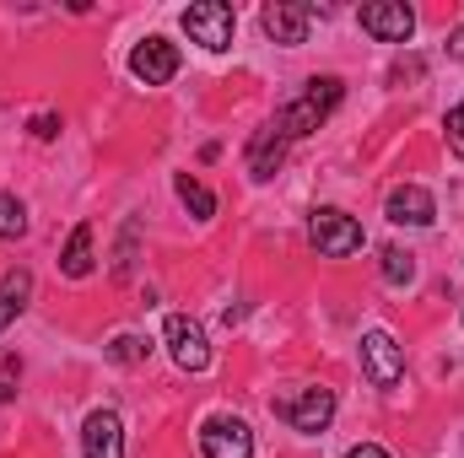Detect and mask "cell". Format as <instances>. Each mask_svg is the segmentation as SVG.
Here are the masks:
<instances>
[{
  "mask_svg": "<svg viewBox=\"0 0 464 458\" xmlns=\"http://www.w3.org/2000/svg\"><path fill=\"white\" fill-rule=\"evenodd\" d=\"M341 98H346V81L341 76H314L281 114H276V124H281V135L286 140H297V135H314L324 119L341 109Z\"/></svg>",
  "mask_w": 464,
  "mask_h": 458,
  "instance_id": "cell-1",
  "label": "cell"
},
{
  "mask_svg": "<svg viewBox=\"0 0 464 458\" xmlns=\"http://www.w3.org/2000/svg\"><path fill=\"white\" fill-rule=\"evenodd\" d=\"M270 410H276L292 432L319 437V432L335 421V394H330V388H297V394H276Z\"/></svg>",
  "mask_w": 464,
  "mask_h": 458,
  "instance_id": "cell-2",
  "label": "cell"
},
{
  "mask_svg": "<svg viewBox=\"0 0 464 458\" xmlns=\"http://www.w3.org/2000/svg\"><path fill=\"white\" fill-rule=\"evenodd\" d=\"M184 33H189V43H200V49L222 54V49H232L237 16H232L227 0H195V5L184 11Z\"/></svg>",
  "mask_w": 464,
  "mask_h": 458,
  "instance_id": "cell-3",
  "label": "cell"
},
{
  "mask_svg": "<svg viewBox=\"0 0 464 458\" xmlns=\"http://www.w3.org/2000/svg\"><path fill=\"white\" fill-rule=\"evenodd\" d=\"M308 243H314L324 259H351V253L362 248V222L346 216V211H335V205H324V211H314V222H308Z\"/></svg>",
  "mask_w": 464,
  "mask_h": 458,
  "instance_id": "cell-4",
  "label": "cell"
},
{
  "mask_svg": "<svg viewBox=\"0 0 464 458\" xmlns=\"http://www.w3.org/2000/svg\"><path fill=\"white\" fill-rule=\"evenodd\" d=\"M162 340H168V356H173L179 372H206L211 367V340H206V329L189 313H168Z\"/></svg>",
  "mask_w": 464,
  "mask_h": 458,
  "instance_id": "cell-5",
  "label": "cell"
},
{
  "mask_svg": "<svg viewBox=\"0 0 464 458\" xmlns=\"http://www.w3.org/2000/svg\"><path fill=\"white\" fill-rule=\"evenodd\" d=\"M362 372L372 388H394L405 377V345L394 340L389 329H367L362 335Z\"/></svg>",
  "mask_w": 464,
  "mask_h": 458,
  "instance_id": "cell-6",
  "label": "cell"
},
{
  "mask_svg": "<svg viewBox=\"0 0 464 458\" xmlns=\"http://www.w3.org/2000/svg\"><path fill=\"white\" fill-rule=\"evenodd\" d=\"M356 22H362V33H372L378 43H405V38L416 33V11H411L405 0H367V5L356 11Z\"/></svg>",
  "mask_w": 464,
  "mask_h": 458,
  "instance_id": "cell-7",
  "label": "cell"
},
{
  "mask_svg": "<svg viewBox=\"0 0 464 458\" xmlns=\"http://www.w3.org/2000/svg\"><path fill=\"white\" fill-rule=\"evenodd\" d=\"M200 453L206 458H254V432L237 415H211L200 426Z\"/></svg>",
  "mask_w": 464,
  "mask_h": 458,
  "instance_id": "cell-8",
  "label": "cell"
},
{
  "mask_svg": "<svg viewBox=\"0 0 464 458\" xmlns=\"http://www.w3.org/2000/svg\"><path fill=\"white\" fill-rule=\"evenodd\" d=\"M130 76L146 81V87H168V81L179 76V43H168V38L135 43V49H130Z\"/></svg>",
  "mask_w": 464,
  "mask_h": 458,
  "instance_id": "cell-9",
  "label": "cell"
},
{
  "mask_svg": "<svg viewBox=\"0 0 464 458\" xmlns=\"http://www.w3.org/2000/svg\"><path fill=\"white\" fill-rule=\"evenodd\" d=\"M259 22H265V33H270L281 49H297V43H308V22H314V11L297 5V0H270V5L259 11Z\"/></svg>",
  "mask_w": 464,
  "mask_h": 458,
  "instance_id": "cell-10",
  "label": "cell"
},
{
  "mask_svg": "<svg viewBox=\"0 0 464 458\" xmlns=\"http://www.w3.org/2000/svg\"><path fill=\"white\" fill-rule=\"evenodd\" d=\"M383 216H389L394 227H432V222H438V200H432L421 184H400V189H389Z\"/></svg>",
  "mask_w": 464,
  "mask_h": 458,
  "instance_id": "cell-11",
  "label": "cell"
},
{
  "mask_svg": "<svg viewBox=\"0 0 464 458\" xmlns=\"http://www.w3.org/2000/svg\"><path fill=\"white\" fill-rule=\"evenodd\" d=\"M248 178H276L281 173V162H286V135H281V124H259L254 135H248Z\"/></svg>",
  "mask_w": 464,
  "mask_h": 458,
  "instance_id": "cell-12",
  "label": "cell"
},
{
  "mask_svg": "<svg viewBox=\"0 0 464 458\" xmlns=\"http://www.w3.org/2000/svg\"><path fill=\"white\" fill-rule=\"evenodd\" d=\"M82 453L87 458H124V421L114 410H92L82 421Z\"/></svg>",
  "mask_w": 464,
  "mask_h": 458,
  "instance_id": "cell-13",
  "label": "cell"
},
{
  "mask_svg": "<svg viewBox=\"0 0 464 458\" xmlns=\"http://www.w3.org/2000/svg\"><path fill=\"white\" fill-rule=\"evenodd\" d=\"M27 297H33V275H27L22 264H16V270H5V275H0V335H5V329H11V319L27 308Z\"/></svg>",
  "mask_w": 464,
  "mask_h": 458,
  "instance_id": "cell-14",
  "label": "cell"
},
{
  "mask_svg": "<svg viewBox=\"0 0 464 458\" xmlns=\"http://www.w3.org/2000/svg\"><path fill=\"white\" fill-rule=\"evenodd\" d=\"M60 275H71V281H87V275H92V227H87V222L65 237V248H60Z\"/></svg>",
  "mask_w": 464,
  "mask_h": 458,
  "instance_id": "cell-15",
  "label": "cell"
},
{
  "mask_svg": "<svg viewBox=\"0 0 464 458\" xmlns=\"http://www.w3.org/2000/svg\"><path fill=\"white\" fill-rule=\"evenodd\" d=\"M173 189H179V200H184V211H189V216H200V222H211V216H217V195H211L195 173H179V178H173Z\"/></svg>",
  "mask_w": 464,
  "mask_h": 458,
  "instance_id": "cell-16",
  "label": "cell"
},
{
  "mask_svg": "<svg viewBox=\"0 0 464 458\" xmlns=\"http://www.w3.org/2000/svg\"><path fill=\"white\" fill-rule=\"evenodd\" d=\"M378 275H383L389 286H411V281H416V253H411V248H383V253H378Z\"/></svg>",
  "mask_w": 464,
  "mask_h": 458,
  "instance_id": "cell-17",
  "label": "cell"
},
{
  "mask_svg": "<svg viewBox=\"0 0 464 458\" xmlns=\"http://www.w3.org/2000/svg\"><path fill=\"white\" fill-rule=\"evenodd\" d=\"M103 356H109L114 367H135V361H146V356H151V345L140 340V335H114V340L103 345Z\"/></svg>",
  "mask_w": 464,
  "mask_h": 458,
  "instance_id": "cell-18",
  "label": "cell"
},
{
  "mask_svg": "<svg viewBox=\"0 0 464 458\" xmlns=\"http://www.w3.org/2000/svg\"><path fill=\"white\" fill-rule=\"evenodd\" d=\"M22 232H27V205H22L16 195H0V237L16 243Z\"/></svg>",
  "mask_w": 464,
  "mask_h": 458,
  "instance_id": "cell-19",
  "label": "cell"
},
{
  "mask_svg": "<svg viewBox=\"0 0 464 458\" xmlns=\"http://www.w3.org/2000/svg\"><path fill=\"white\" fill-rule=\"evenodd\" d=\"M443 129H449V151H454V157H464V103H454V109H449Z\"/></svg>",
  "mask_w": 464,
  "mask_h": 458,
  "instance_id": "cell-20",
  "label": "cell"
},
{
  "mask_svg": "<svg viewBox=\"0 0 464 458\" xmlns=\"http://www.w3.org/2000/svg\"><path fill=\"white\" fill-rule=\"evenodd\" d=\"M130 259H135V222L124 227V237H119V253H114V275H130Z\"/></svg>",
  "mask_w": 464,
  "mask_h": 458,
  "instance_id": "cell-21",
  "label": "cell"
},
{
  "mask_svg": "<svg viewBox=\"0 0 464 458\" xmlns=\"http://www.w3.org/2000/svg\"><path fill=\"white\" fill-rule=\"evenodd\" d=\"M16 377H22V361H5V367H0V405L16 399Z\"/></svg>",
  "mask_w": 464,
  "mask_h": 458,
  "instance_id": "cell-22",
  "label": "cell"
},
{
  "mask_svg": "<svg viewBox=\"0 0 464 458\" xmlns=\"http://www.w3.org/2000/svg\"><path fill=\"white\" fill-rule=\"evenodd\" d=\"M33 135H38V140H54V135H60V114H38L33 119Z\"/></svg>",
  "mask_w": 464,
  "mask_h": 458,
  "instance_id": "cell-23",
  "label": "cell"
},
{
  "mask_svg": "<svg viewBox=\"0 0 464 458\" xmlns=\"http://www.w3.org/2000/svg\"><path fill=\"white\" fill-rule=\"evenodd\" d=\"M346 458H389V453H383V448H378V443H356V448H351Z\"/></svg>",
  "mask_w": 464,
  "mask_h": 458,
  "instance_id": "cell-24",
  "label": "cell"
},
{
  "mask_svg": "<svg viewBox=\"0 0 464 458\" xmlns=\"http://www.w3.org/2000/svg\"><path fill=\"white\" fill-rule=\"evenodd\" d=\"M449 54H454V60H464V27H454V33H449Z\"/></svg>",
  "mask_w": 464,
  "mask_h": 458,
  "instance_id": "cell-25",
  "label": "cell"
}]
</instances>
